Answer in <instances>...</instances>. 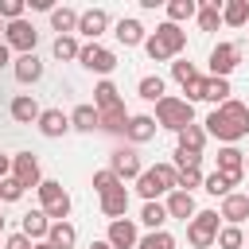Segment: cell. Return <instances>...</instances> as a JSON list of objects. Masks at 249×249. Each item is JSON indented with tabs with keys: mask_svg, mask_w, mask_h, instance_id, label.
<instances>
[{
	"mask_svg": "<svg viewBox=\"0 0 249 249\" xmlns=\"http://www.w3.org/2000/svg\"><path fill=\"white\" fill-rule=\"evenodd\" d=\"M202 124H206V136H218L222 144H237L241 136H249V105L237 101V97H230V101L218 105Z\"/></svg>",
	"mask_w": 249,
	"mask_h": 249,
	"instance_id": "cell-1",
	"label": "cell"
},
{
	"mask_svg": "<svg viewBox=\"0 0 249 249\" xmlns=\"http://www.w3.org/2000/svg\"><path fill=\"white\" fill-rule=\"evenodd\" d=\"M183 47H187V31H183L179 23H160V27L144 39V51H148L152 62H167V58H175Z\"/></svg>",
	"mask_w": 249,
	"mask_h": 249,
	"instance_id": "cell-2",
	"label": "cell"
},
{
	"mask_svg": "<svg viewBox=\"0 0 249 249\" xmlns=\"http://www.w3.org/2000/svg\"><path fill=\"white\" fill-rule=\"evenodd\" d=\"M175 183H179L175 163H156V167H144V175L136 179V191L144 195V202H160V195H171Z\"/></svg>",
	"mask_w": 249,
	"mask_h": 249,
	"instance_id": "cell-3",
	"label": "cell"
},
{
	"mask_svg": "<svg viewBox=\"0 0 249 249\" xmlns=\"http://www.w3.org/2000/svg\"><path fill=\"white\" fill-rule=\"evenodd\" d=\"M156 124L171 128L179 136L187 124H195V105L187 97H163V101H156Z\"/></svg>",
	"mask_w": 249,
	"mask_h": 249,
	"instance_id": "cell-4",
	"label": "cell"
},
{
	"mask_svg": "<svg viewBox=\"0 0 249 249\" xmlns=\"http://www.w3.org/2000/svg\"><path fill=\"white\" fill-rule=\"evenodd\" d=\"M39 210L51 222H66L70 218V195L62 191V183H54V179H43L39 183Z\"/></svg>",
	"mask_w": 249,
	"mask_h": 249,
	"instance_id": "cell-5",
	"label": "cell"
},
{
	"mask_svg": "<svg viewBox=\"0 0 249 249\" xmlns=\"http://www.w3.org/2000/svg\"><path fill=\"white\" fill-rule=\"evenodd\" d=\"M218 218H222L218 210H198V214L187 222V241H191L195 249H210V245L218 241V230H222Z\"/></svg>",
	"mask_w": 249,
	"mask_h": 249,
	"instance_id": "cell-6",
	"label": "cell"
},
{
	"mask_svg": "<svg viewBox=\"0 0 249 249\" xmlns=\"http://www.w3.org/2000/svg\"><path fill=\"white\" fill-rule=\"evenodd\" d=\"M4 43H8L12 51H19V54H35L39 31H35V23H27V19H16V23H8V27H4Z\"/></svg>",
	"mask_w": 249,
	"mask_h": 249,
	"instance_id": "cell-7",
	"label": "cell"
},
{
	"mask_svg": "<svg viewBox=\"0 0 249 249\" xmlns=\"http://www.w3.org/2000/svg\"><path fill=\"white\" fill-rule=\"evenodd\" d=\"M78 62H82L86 70H93V74H113L117 54H113L109 47H101V43H86V47H82V54H78Z\"/></svg>",
	"mask_w": 249,
	"mask_h": 249,
	"instance_id": "cell-8",
	"label": "cell"
},
{
	"mask_svg": "<svg viewBox=\"0 0 249 249\" xmlns=\"http://www.w3.org/2000/svg\"><path fill=\"white\" fill-rule=\"evenodd\" d=\"M237 58H241V47L237 43H218L210 51V78H230L233 66H237Z\"/></svg>",
	"mask_w": 249,
	"mask_h": 249,
	"instance_id": "cell-9",
	"label": "cell"
},
{
	"mask_svg": "<svg viewBox=\"0 0 249 249\" xmlns=\"http://www.w3.org/2000/svg\"><path fill=\"white\" fill-rule=\"evenodd\" d=\"M109 171L124 183V179H140V175H144V163H140V156H136L132 148H117V152L109 156Z\"/></svg>",
	"mask_w": 249,
	"mask_h": 249,
	"instance_id": "cell-10",
	"label": "cell"
},
{
	"mask_svg": "<svg viewBox=\"0 0 249 249\" xmlns=\"http://www.w3.org/2000/svg\"><path fill=\"white\" fill-rule=\"evenodd\" d=\"M12 179H19V183H23V191H27V187H35V191H39V183H43L39 160H35L31 152H19V156H12Z\"/></svg>",
	"mask_w": 249,
	"mask_h": 249,
	"instance_id": "cell-11",
	"label": "cell"
},
{
	"mask_svg": "<svg viewBox=\"0 0 249 249\" xmlns=\"http://www.w3.org/2000/svg\"><path fill=\"white\" fill-rule=\"evenodd\" d=\"M105 241H109L113 249H136V245H140V233H136V226H132L128 218H117V222H109Z\"/></svg>",
	"mask_w": 249,
	"mask_h": 249,
	"instance_id": "cell-12",
	"label": "cell"
},
{
	"mask_svg": "<svg viewBox=\"0 0 249 249\" xmlns=\"http://www.w3.org/2000/svg\"><path fill=\"white\" fill-rule=\"evenodd\" d=\"M105 27H109V12L105 8H89V12L78 16V35H86L89 43H97V35H105Z\"/></svg>",
	"mask_w": 249,
	"mask_h": 249,
	"instance_id": "cell-13",
	"label": "cell"
},
{
	"mask_svg": "<svg viewBox=\"0 0 249 249\" xmlns=\"http://www.w3.org/2000/svg\"><path fill=\"white\" fill-rule=\"evenodd\" d=\"M8 113H12V121H19V124H39V117H43V109H39V101H35L31 93H19V97H12Z\"/></svg>",
	"mask_w": 249,
	"mask_h": 249,
	"instance_id": "cell-14",
	"label": "cell"
},
{
	"mask_svg": "<svg viewBox=\"0 0 249 249\" xmlns=\"http://www.w3.org/2000/svg\"><path fill=\"white\" fill-rule=\"evenodd\" d=\"M218 171L241 179V175H245V152H241L237 144H222V148H218Z\"/></svg>",
	"mask_w": 249,
	"mask_h": 249,
	"instance_id": "cell-15",
	"label": "cell"
},
{
	"mask_svg": "<svg viewBox=\"0 0 249 249\" xmlns=\"http://www.w3.org/2000/svg\"><path fill=\"white\" fill-rule=\"evenodd\" d=\"M156 117H148V113H136V117H128V128H124V136L132 140V144H148V140H156Z\"/></svg>",
	"mask_w": 249,
	"mask_h": 249,
	"instance_id": "cell-16",
	"label": "cell"
},
{
	"mask_svg": "<svg viewBox=\"0 0 249 249\" xmlns=\"http://www.w3.org/2000/svg\"><path fill=\"white\" fill-rule=\"evenodd\" d=\"M218 214H222V218H226L230 226H241V222L249 218V195H237V191H233V195H226V198H222V210H218Z\"/></svg>",
	"mask_w": 249,
	"mask_h": 249,
	"instance_id": "cell-17",
	"label": "cell"
},
{
	"mask_svg": "<svg viewBox=\"0 0 249 249\" xmlns=\"http://www.w3.org/2000/svg\"><path fill=\"white\" fill-rule=\"evenodd\" d=\"M12 74H16V82H23V86L39 82V78H43V62H39V54H19V58L12 62Z\"/></svg>",
	"mask_w": 249,
	"mask_h": 249,
	"instance_id": "cell-18",
	"label": "cell"
},
{
	"mask_svg": "<svg viewBox=\"0 0 249 249\" xmlns=\"http://www.w3.org/2000/svg\"><path fill=\"white\" fill-rule=\"evenodd\" d=\"M167 218H183V222H191L198 210H195V195H187V191H171L167 195Z\"/></svg>",
	"mask_w": 249,
	"mask_h": 249,
	"instance_id": "cell-19",
	"label": "cell"
},
{
	"mask_svg": "<svg viewBox=\"0 0 249 249\" xmlns=\"http://www.w3.org/2000/svg\"><path fill=\"white\" fill-rule=\"evenodd\" d=\"M101 214H105L109 222L124 218V214H128V191H124V187H117V191L101 195Z\"/></svg>",
	"mask_w": 249,
	"mask_h": 249,
	"instance_id": "cell-20",
	"label": "cell"
},
{
	"mask_svg": "<svg viewBox=\"0 0 249 249\" xmlns=\"http://www.w3.org/2000/svg\"><path fill=\"white\" fill-rule=\"evenodd\" d=\"M19 233H27L31 241H47V233H51V218H47L43 210H31V214H23Z\"/></svg>",
	"mask_w": 249,
	"mask_h": 249,
	"instance_id": "cell-21",
	"label": "cell"
},
{
	"mask_svg": "<svg viewBox=\"0 0 249 249\" xmlns=\"http://www.w3.org/2000/svg\"><path fill=\"white\" fill-rule=\"evenodd\" d=\"M117 105H124L121 101V89L105 78V82H97V89H93V109L97 113H109V109H117Z\"/></svg>",
	"mask_w": 249,
	"mask_h": 249,
	"instance_id": "cell-22",
	"label": "cell"
},
{
	"mask_svg": "<svg viewBox=\"0 0 249 249\" xmlns=\"http://www.w3.org/2000/svg\"><path fill=\"white\" fill-rule=\"evenodd\" d=\"M66 128H70V117H66L62 109H43V117H39V132H43V136L54 140V136H62Z\"/></svg>",
	"mask_w": 249,
	"mask_h": 249,
	"instance_id": "cell-23",
	"label": "cell"
},
{
	"mask_svg": "<svg viewBox=\"0 0 249 249\" xmlns=\"http://www.w3.org/2000/svg\"><path fill=\"white\" fill-rule=\"evenodd\" d=\"M117 39H121L124 47H140L148 35H144V23H140V19L124 16V19H117Z\"/></svg>",
	"mask_w": 249,
	"mask_h": 249,
	"instance_id": "cell-24",
	"label": "cell"
},
{
	"mask_svg": "<svg viewBox=\"0 0 249 249\" xmlns=\"http://www.w3.org/2000/svg\"><path fill=\"white\" fill-rule=\"evenodd\" d=\"M237 183H241V179H233V175H222V171L214 167V171L202 179V191H206V195H218V198H226V195H233V187H237Z\"/></svg>",
	"mask_w": 249,
	"mask_h": 249,
	"instance_id": "cell-25",
	"label": "cell"
},
{
	"mask_svg": "<svg viewBox=\"0 0 249 249\" xmlns=\"http://www.w3.org/2000/svg\"><path fill=\"white\" fill-rule=\"evenodd\" d=\"M70 128H78V132H93V128H101V113H97L93 105H78V109L70 113Z\"/></svg>",
	"mask_w": 249,
	"mask_h": 249,
	"instance_id": "cell-26",
	"label": "cell"
},
{
	"mask_svg": "<svg viewBox=\"0 0 249 249\" xmlns=\"http://www.w3.org/2000/svg\"><path fill=\"white\" fill-rule=\"evenodd\" d=\"M47 241H51V249H74V241H78V230H74L70 222H51V233H47Z\"/></svg>",
	"mask_w": 249,
	"mask_h": 249,
	"instance_id": "cell-27",
	"label": "cell"
},
{
	"mask_svg": "<svg viewBox=\"0 0 249 249\" xmlns=\"http://www.w3.org/2000/svg\"><path fill=\"white\" fill-rule=\"evenodd\" d=\"M222 23L226 27H245L249 23V0H226L222 4Z\"/></svg>",
	"mask_w": 249,
	"mask_h": 249,
	"instance_id": "cell-28",
	"label": "cell"
},
{
	"mask_svg": "<svg viewBox=\"0 0 249 249\" xmlns=\"http://www.w3.org/2000/svg\"><path fill=\"white\" fill-rule=\"evenodd\" d=\"M78 16H82V12H74V8H54V12H51V27H54L58 35H74V31H78Z\"/></svg>",
	"mask_w": 249,
	"mask_h": 249,
	"instance_id": "cell-29",
	"label": "cell"
},
{
	"mask_svg": "<svg viewBox=\"0 0 249 249\" xmlns=\"http://www.w3.org/2000/svg\"><path fill=\"white\" fill-rule=\"evenodd\" d=\"M230 78H206V93H202V101H214V109L218 105H226L230 101Z\"/></svg>",
	"mask_w": 249,
	"mask_h": 249,
	"instance_id": "cell-30",
	"label": "cell"
},
{
	"mask_svg": "<svg viewBox=\"0 0 249 249\" xmlns=\"http://www.w3.org/2000/svg\"><path fill=\"white\" fill-rule=\"evenodd\" d=\"M202 144H206V128H202V124H187V128L179 132V148H183V152H198V156H202Z\"/></svg>",
	"mask_w": 249,
	"mask_h": 249,
	"instance_id": "cell-31",
	"label": "cell"
},
{
	"mask_svg": "<svg viewBox=\"0 0 249 249\" xmlns=\"http://www.w3.org/2000/svg\"><path fill=\"white\" fill-rule=\"evenodd\" d=\"M198 27L202 31H218V23H222V4L218 0H210V4H198Z\"/></svg>",
	"mask_w": 249,
	"mask_h": 249,
	"instance_id": "cell-32",
	"label": "cell"
},
{
	"mask_svg": "<svg viewBox=\"0 0 249 249\" xmlns=\"http://www.w3.org/2000/svg\"><path fill=\"white\" fill-rule=\"evenodd\" d=\"M51 54H54L58 62H70V58H78V54H82V47H78V39H74V35H58V39L51 43Z\"/></svg>",
	"mask_w": 249,
	"mask_h": 249,
	"instance_id": "cell-33",
	"label": "cell"
},
{
	"mask_svg": "<svg viewBox=\"0 0 249 249\" xmlns=\"http://www.w3.org/2000/svg\"><path fill=\"white\" fill-rule=\"evenodd\" d=\"M136 93H140L144 101H163V97H167V93H163V78H160V74H148V78H140Z\"/></svg>",
	"mask_w": 249,
	"mask_h": 249,
	"instance_id": "cell-34",
	"label": "cell"
},
{
	"mask_svg": "<svg viewBox=\"0 0 249 249\" xmlns=\"http://www.w3.org/2000/svg\"><path fill=\"white\" fill-rule=\"evenodd\" d=\"M140 222H144L148 230H163V222H167V206H163V202H144Z\"/></svg>",
	"mask_w": 249,
	"mask_h": 249,
	"instance_id": "cell-35",
	"label": "cell"
},
{
	"mask_svg": "<svg viewBox=\"0 0 249 249\" xmlns=\"http://www.w3.org/2000/svg\"><path fill=\"white\" fill-rule=\"evenodd\" d=\"M191 16H198V4L195 0H171L167 4V23H183Z\"/></svg>",
	"mask_w": 249,
	"mask_h": 249,
	"instance_id": "cell-36",
	"label": "cell"
},
{
	"mask_svg": "<svg viewBox=\"0 0 249 249\" xmlns=\"http://www.w3.org/2000/svg\"><path fill=\"white\" fill-rule=\"evenodd\" d=\"M101 128H105V132H124V128H128V109L117 105V109L101 113Z\"/></svg>",
	"mask_w": 249,
	"mask_h": 249,
	"instance_id": "cell-37",
	"label": "cell"
},
{
	"mask_svg": "<svg viewBox=\"0 0 249 249\" xmlns=\"http://www.w3.org/2000/svg\"><path fill=\"white\" fill-rule=\"evenodd\" d=\"M136 249H175V237H171L167 230H148Z\"/></svg>",
	"mask_w": 249,
	"mask_h": 249,
	"instance_id": "cell-38",
	"label": "cell"
},
{
	"mask_svg": "<svg viewBox=\"0 0 249 249\" xmlns=\"http://www.w3.org/2000/svg\"><path fill=\"white\" fill-rule=\"evenodd\" d=\"M218 249H245L241 226H222V230H218Z\"/></svg>",
	"mask_w": 249,
	"mask_h": 249,
	"instance_id": "cell-39",
	"label": "cell"
},
{
	"mask_svg": "<svg viewBox=\"0 0 249 249\" xmlns=\"http://www.w3.org/2000/svg\"><path fill=\"white\" fill-rule=\"evenodd\" d=\"M117 187H124V183H121L109 167H105V171H93V191H97V195H109V191H117Z\"/></svg>",
	"mask_w": 249,
	"mask_h": 249,
	"instance_id": "cell-40",
	"label": "cell"
},
{
	"mask_svg": "<svg viewBox=\"0 0 249 249\" xmlns=\"http://www.w3.org/2000/svg\"><path fill=\"white\" fill-rule=\"evenodd\" d=\"M23 12H27V0H0V19H4V23L23 19Z\"/></svg>",
	"mask_w": 249,
	"mask_h": 249,
	"instance_id": "cell-41",
	"label": "cell"
},
{
	"mask_svg": "<svg viewBox=\"0 0 249 249\" xmlns=\"http://www.w3.org/2000/svg\"><path fill=\"white\" fill-rule=\"evenodd\" d=\"M202 179H206V175H202L198 167H183V171H179V183H175V191H187V195H191V187H202Z\"/></svg>",
	"mask_w": 249,
	"mask_h": 249,
	"instance_id": "cell-42",
	"label": "cell"
},
{
	"mask_svg": "<svg viewBox=\"0 0 249 249\" xmlns=\"http://www.w3.org/2000/svg\"><path fill=\"white\" fill-rule=\"evenodd\" d=\"M0 198H4V202H19V198H23V183L12 179V175L0 179Z\"/></svg>",
	"mask_w": 249,
	"mask_h": 249,
	"instance_id": "cell-43",
	"label": "cell"
},
{
	"mask_svg": "<svg viewBox=\"0 0 249 249\" xmlns=\"http://www.w3.org/2000/svg\"><path fill=\"white\" fill-rule=\"evenodd\" d=\"M171 74H175V82H179V86H187V82H195V78H198L195 62H171Z\"/></svg>",
	"mask_w": 249,
	"mask_h": 249,
	"instance_id": "cell-44",
	"label": "cell"
},
{
	"mask_svg": "<svg viewBox=\"0 0 249 249\" xmlns=\"http://www.w3.org/2000/svg\"><path fill=\"white\" fill-rule=\"evenodd\" d=\"M198 163H202L198 152H183V148H175V171H183V167H198Z\"/></svg>",
	"mask_w": 249,
	"mask_h": 249,
	"instance_id": "cell-45",
	"label": "cell"
},
{
	"mask_svg": "<svg viewBox=\"0 0 249 249\" xmlns=\"http://www.w3.org/2000/svg\"><path fill=\"white\" fill-rule=\"evenodd\" d=\"M183 93H187V101H191V105H195V101H202V93H206V78L187 82V86H183Z\"/></svg>",
	"mask_w": 249,
	"mask_h": 249,
	"instance_id": "cell-46",
	"label": "cell"
},
{
	"mask_svg": "<svg viewBox=\"0 0 249 249\" xmlns=\"http://www.w3.org/2000/svg\"><path fill=\"white\" fill-rule=\"evenodd\" d=\"M4 249H35V241H31L27 233H8V241H4Z\"/></svg>",
	"mask_w": 249,
	"mask_h": 249,
	"instance_id": "cell-47",
	"label": "cell"
},
{
	"mask_svg": "<svg viewBox=\"0 0 249 249\" xmlns=\"http://www.w3.org/2000/svg\"><path fill=\"white\" fill-rule=\"evenodd\" d=\"M8 175H12V156L0 152V179H8Z\"/></svg>",
	"mask_w": 249,
	"mask_h": 249,
	"instance_id": "cell-48",
	"label": "cell"
},
{
	"mask_svg": "<svg viewBox=\"0 0 249 249\" xmlns=\"http://www.w3.org/2000/svg\"><path fill=\"white\" fill-rule=\"evenodd\" d=\"M27 4H31L35 12H54V4H51V0H27Z\"/></svg>",
	"mask_w": 249,
	"mask_h": 249,
	"instance_id": "cell-49",
	"label": "cell"
},
{
	"mask_svg": "<svg viewBox=\"0 0 249 249\" xmlns=\"http://www.w3.org/2000/svg\"><path fill=\"white\" fill-rule=\"evenodd\" d=\"M8 62H12V47H8V43H0V66H8Z\"/></svg>",
	"mask_w": 249,
	"mask_h": 249,
	"instance_id": "cell-50",
	"label": "cell"
},
{
	"mask_svg": "<svg viewBox=\"0 0 249 249\" xmlns=\"http://www.w3.org/2000/svg\"><path fill=\"white\" fill-rule=\"evenodd\" d=\"M89 249H113L109 241H89Z\"/></svg>",
	"mask_w": 249,
	"mask_h": 249,
	"instance_id": "cell-51",
	"label": "cell"
},
{
	"mask_svg": "<svg viewBox=\"0 0 249 249\" xmlns=\"http://www.w3.org/2000/svg\"><path fill=\"white\" fill-rule=\"evenodd\" d=\"M35 249H51V241H35Z\"/></svg>",
	"mask_w": 249,
	"mask_h": 249,
	"instance_id": "cell-52",
	"label": "cell"
},
{
	"mask_svg": "<svg viewBox=\"0 0 249 249\" xmlns=\"http://www.w3.org/2000/svg\"><path fill=\"white\" fill-rule=\"evenodd\" d=\"M0 233H4V214H0Z\"/></svg>",
	"mask_w": 249,
	"mask_h": 249,
	"instance_id": "cell-53",
	"label": "cell"
},
{
	"mask_svg": "<svg viewBox=\"0 0 249 249\" xmlns=\"http://www.w3.org/2000/svg\"><path fill=\"white\" fill-rule=\"evenodd\" d=\"M245 171H249V156H245Z\"/></svg>",
	"mask_w": 249,
	"mask_h": 249,
	"instance_id": "cell-54",
	"label": "cell"
},
{
	"mask_svg": "<svg viewBox=\"0 0 249 249\" xmlns=\"http://www.w3.org/2000/svg\"><path fill=\"white\" fill-rule=\"evenodd\" d=\"M4 27H8V23H4V19H0V31H4Z\"/></svg>",
	"mask_w": 249,
	"mask_h": 249,
	"instance_id": "cell-55",
	"label": "cell"
},
{
	"mask_svg": "<svg viewBox=\"0 0 249 249\" xmlns=\"http://www.w3.org/2000/svg\"><path fill=\"white\" fill-rule=\"evenodd\" d=\"M245 195H249V191H245Z\"/></svg>",
	"mask_w": 249,
	"mask_h": 249,
	"instance_id": "cell-56",
	"label": "cell"
}]
</instances>
